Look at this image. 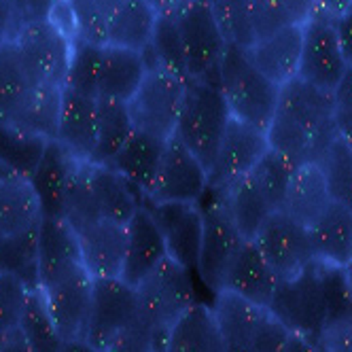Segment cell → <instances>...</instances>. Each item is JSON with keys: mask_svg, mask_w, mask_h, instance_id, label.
Wrapping results in <instances>:
<instances>
[{"mask_svg": "<svg viewBox=\"0 0 352 352\" xmlns=\"http://www.w3.org/2000/svg\"><path fill=\"white\" fill-rule=\"evenodd\" d=\"M270 148L295 164L314 162L338 132L333 125L331 94L293 79L278 91V102L267 128Z\"/></svg>", "mask_w": 352, "mask_h": 352, "instance_id": "cell-1", "label": "cell"}, {"mask_svg": "<svg viewBox=\"0 0 352 352\" xmlns=\"http://www.w3.org/2000/svg\"><path fill=\"white\" fill-rule=\"evenodd\" d=\"M219 87L234 119L267 132L280 87L274 85L265 74L255 68L244 49H225L219 72Z\"/></svg>", "mask_w": 352, "mask_h": 352, "instance_id": "cell-2", "label": "cell"}, {"mask_svg": "<svg viewBox=\"0 0 352 352\" xmlns=\"http://www.w3.org/2000/svg\"><path fill=\"white\" fill-rule=\"evenodd\" d=\"M230 119L232 115L219 85L187 81L174 134L210 170Z\"/></svg>", "mask_w": 352, "mask_h": 352, "instance_id": "cell-3", "label": "cell"}, {"mask_svg": "<svg viewBox=\"0 0 352 352\" xmlns=\"http://www.w3.org/2000/svg\"><path fill=\"white\" fill-rule=\"evenodd\" d=\"M140 320L155 336H166L170 327L197 304L191 270L166 257L136 287Z\"/></svg>", "mask_w": 352, "mask_h": 352, "instance_id": "cell-4", "label": "cell"}, {"mask_svg": "<svg viewBox=\"0 0 352 352\" xmlns=\"http://www.w3.org/2000/svg\"><path fill=\"white\" fill-rule=\"evenodd\" d=\"M187 79L162 64L146 66V74L128 102L134 128L160 140L176 132V121L183 107Z\"/></svg>", "mask_w": 352, "mask_h": 352, "instance_id": "cell-5", "label": "cell"}, {"mask_svg": "<svg viewBox=\"0 0 352 352\" xmlns=\"http://www.w3.org/2000/svg\"><path fill=\"white\" fill-rule=\"evenodd\" d=\"M174 19L183 47L187 79L219 85L221 62L228 43L212 17L208 0H189Z\"/></svg>", "mask_w": 352, "mask_h": 352, "instance_id": "cell-6", "label": "cell"}, {"mask_svg": "<svg viewBox=\"0 0 352 352\" xmlns=\"http://www.w3.org/2000/svg\"><path fill=\"white\" fill-rule=\"evenodd\" d=\"M267 312L285 329H289V333L308 338L316 344L327 324L318 263L314 261L295 274L293 278L280 280L274 291Z\"/></svg>", "mask_w": 352, "mask_h": 352, "instance_id": "cell-7", "label": "cell"}, {"mask_svg": "<svg viewBox=\"0 0 352 352\" xmlns=\"http://www.w3.org/2000/svg\"><path fill=\"white\" fill-rule=\"evenodd\" d=\"M210 199L202 204V248H199L197 276L202 283L217 295L223 289L225 274H228L234 257L246 242L238 228L234 225L228 206H225L221 193L208 191Z\"/></svg>", "mask_w": 352, "mask_h": 352, "instance_id": "cell-8", "label": "cell"}, {"mask_svg": "<svg viewBox=\"0 0 352 352\" xmlns=\"http://www.w3.org/2000/svg\"><path fill=\"white\" fill-rule=\"evenodd\" d=\"M13 45L34 85L64 87L72 54V38L52 19L21 28L15 34Z\"/></svg>", "mask_w": 352, "mask_h": 352, "instance_id": "cell-9", "label": "cell"}, {"mask_svg": "<svg viewBox=\"0 0 352 352\" xmlns=\"http://www.w3.org/2000/svg\"><path fill=\"white\" fill-rule=\"evenodd\" d=\"M250 242L257 246L261 257L280 280L293 278L295 274L314 263L310 230L285 210L272 212Z\"/></svg>", "mask_w": 352, "mask_h": 352, "instance_id": "cell-10", "label": "cell"}, {"mask_svg": "<svg viewBox=\"0 0 352 352\" xmlns=\"http://www.w3.org/2000/svg\"><path fill=\"white\" fill-rule=\"evenodd\" d=\"M208 193V168L199 162L193 151L172 134L164 142L160 170L146 202H189L199 204Z\"/></svg>", "mask_w": 352, "mask_h": 352, "instance_id": "cell-11", "label": "cell"}, {"mask_svg": "<svg viewBox=\"0 0 352 352\" xmlns=\"http://www.w3.org/2000/svg\"><path fill=\"white\" fill-rule=\"evenodd\" d=\"M301 28H304V43H301L297 79L318 91L333 94L348 68L336 34L333 17L316 11L308 21L301 23Z\"/></svg>", "mask_w": 352, "mask_h": 352, "instance_id": "cell-12", "label": "cell"}, {"mask_svg": "<svg viewBox=\"0 0 352 352\" xmlns=\"http://www.w3.org/2000/svg\"><path fill=\"white\" fill-rule=\"evenodd\" d=\"M136 322H140L136 289L121 278H94L91 308L83 340L104 350L117 333Z\"/></svg>", "mask_w": 352, "mask_h": 352, "instance_id": "cell-13", "label": "cell"}, {"mask_svg": "<svg viewBox=\"0 0 352 352\" xmlns=\"http://www.w3.org/2000/svg\"><path fill=\"white\" fill-rule=\"evenodd\" d=\"M270 142L263 130L230 119L223 132L214 162L208 170V191H223L253 170L267 153Z\"/></svg>", "mask_w": 352, "mask_h": 352, "instance_id": "cell-14", "label": "cell"}, {"mask_svg": "<svg viewBox=\"0 0 352 352\" xmlns=\"http://www.w3.org/2000/svg\"><path fill=\"white\" fill-rule=\"evenodd\" d=\"M140 204L157 223L168 257L191 272L197 270L199 248H202V230H204L199 204L146 202V199H140Z\"/></svg>", "mask_w": 352, "mask_h": 352, "instance_id": "cell-15", "label": "cell"}, {"mask_svg": "<svg viewBox=\"0 0 352 352\" xmlns=\"http://www.w3.org/2000/svg\"><path fill=\"white\" fill-rule=\"evenodd\" d=\"M91 291L94 278L85 265L64 274L62 278L49 283L47 287H41L45 306L64 342L83 338L91 308Z\"/></svg>", "mask_w": 352, "mask_h": 352, "instance_id": "cell-16", "label": "cell"}, {"mask_svg": "<svg viewBox=\"0 0 352 352\" xmlns=\"http://www.w3.org/2000/svg\"><path fill=\"white\" fill-rule=\"evenodd\" d=\"M166 257L168 250L157 223L140 204L134 217L125 223V257L119 278L136 289Z\"/></svg>", "mask_w": 352, "mask_h": 352, "instance_id": "cell-17", "label": "cell"}, {"mask_svg": "<svg viewBox=\"0 0 352 352\" xmlns=\"http://www.w3.org/2000/svg\"><path fill=\"white\" fill-rule=\"evenodd\" d=\"M81 259L91 278H119L125 257V225L96 219L74 230Z\"/></svg>", "mask_w": 352, "mask_h": 352, "instance_id": "cell-18", "label": "cell"}, {"mask_svg": "<svg viewBox=\"0 0 352 352\" xmlns=\"http://www.w3.org/2000/svg\"><path fill=\"white\" fill-rule=\"evenodd\" d=\"M56 140L77 162H89L98 140V98L62 89Z\"/></svg>", "mask_w": 352, "mask_h": 352, "instance_id": "cell-19", "label": "cell"}, {"mask_svg": "<svg viewBox=\"0 0 352 352\" xmlns=\"http://www.w3.org/2000/svg\"><path fill=\"white\" fill-rule=\"evenodd\" d=\"M83 265L77 232L64 217H43L38 223V289Z\"/></svg>", "mask_w": 352, "mask_h": 352, "instance_id": "cell-20", "label": "cell"}, {"mask_svg": "<svg viewBox=\"0 0 352 352\" xmlns=\"http://www.w3.org/2000/svg\"><path fill=\"white\" fill-rule=\"evenodd\" d=\"M79 164L83 162L74 160L56 138L47 140L43 155L30 176V183L38 195L43 217H64L68 187Z\"/></svg>", "mask_w": 352, "mask_h": 352, "instance_id": "cell-21", "label": "cell"}, {"mask_svg": "<svg viewBox=\"0 0 352 352\" xmlns=\"http://www.w3.org/2000/svg\"><path fill=\"white\" fill-rule=\"evenodd\" d=\"M301 43H304V28L301 23H291L267 38L255 41L253 47L246 49V56L274 85L283 87L297 79Z\"/></svg>", "mask_w": 352, "mask_h": 352, "instance_id": "cell-22", "label": "cell"}, {"mask_svg": "<svg viewBox=\"0 0 352 352\" xmlns=\"http://www.w3.org/2000/svg\"><path fill=\"white\" fill-rule=\"evenodd\" d=\"M278 283H280V278L274 274V270L261 257L257 246L250 240H246L242 244V248L238 250V255L234 257L228 274H225L221 291L234 293V295L250 301V304L267 310Z\"/></svg>", "mask_w": 352, "mask_h": 352, "instance_id": "cell-23", "label": "cell"}, {"mask_svg": "<svg viewBox=\"0 0 352 352\" xmlns=\"http://www.w3.org/2000/svg\"><path fill=\"white\" fill-rule=\"evenodd\" d=\"M212 310L223 336L225 352H253L257 331L267 310L228 291L214 295Z\"/></svg>", "mask_w": 352, "mask_h": 352, "instance_id": "cell-24", "label": "cell"}, {"mask_svg": "<svg viewBox=\"0 0 352 352\" xmlns=\"http://www.w3.org/2000/svg\"><path fill=\"white\" fill-rule=\"evenodd\" d=\"M314 261L346 267L352 261V210L331 202L310 225Z\"/></svg>", "mask_w": 352, "mask_h": 352, "instance_id": "cell-25", "label": "cell"}, {"mask_svg": "<svg viewBox=\"0 0 352 352\" xmlns=\"http://www.w3.org/2000/svg\"><path fill=\"white\" fill-rule=\"evenodd\" d=\"M164 142L166 140H160L134 128L130 138L125 140L121 151L115 155V160L109 164L134 187L140 199L146 197L151 189H153L160 170V160L164 153Z\"/></svg>", "mask_w": 352, "mask_h": 352, "instance_id": "cell-26", "label": "cell"}, {"mask_svg": "<svg viewBox=\"0 0 352 352\" xmlns=\"http://www.w3.org/2000/svg\"><path fill=\"white\" fill-rule=\"evenodd\" d=\"M43 219L38 195L26 176L0 174V238L21 234Z\"/></svg>", "mask_w": 352, "mask_h": 352, "instance_id": "cell-27", "label": "cell"}, {"mask_svg": "<svg viewBox=\"0 0 352 352\" xmlns=\"http://www.w3.org/2000/svg\"><path fill=\"white\" fill-rule=\"evenodd\" d=\"M87 174L98 217L121 225L128 223L140 208V195L134 191V187L111 166L87 162Z\"/></svg>", "mask_w": 352, "mask_h": 352, "instance_id": "cell-28", "label": "cell"}, {"mask_svg": "<svg viewBox=\"0 0 352 352\" xmlns=\"http://www.w3.org/2000/svg\"><path fill=\"white\" fill-rule=\"evenodd\" d=\"M166 352H225L212 306H191L166 333Z\"/></svg>", "mask_w": 352, "mask_h": 352, "instance_id": "cell-29", "label": "cell"}, {"mask_svg": "<svg viewBox=\"0 0 352 352\" xmlns=\"http://www.w3.org/2000/svg\"><path fill=\"white\" fill-rule=\"evenodd\" d=\"M144 74H146V60L140 52L104 45L98 98L128 104L138 91Z\"/></svg>", "mask_w": 352, "mask_h": 352, "instance_id": "cell-30", "label": "cell"}, {"mask_svg": "<svg viewBox=\"0 0 352 352\" xmlns=\"http://www.w3.org/2000/svg\"><path fill=\"white\" fill-rule=\"evenodd\" d=\"M329 204L331 195L329 189H327V181L320 166L316 162L297 164L287 189L283 210L299 223H304L306 228H310Z\"/></svg>", "mask_w": 352, "mask_h": 352, "instance_id": "cell-31", "label": "cell"}, {"mask_svg": "<svg viewBox=\"0 0 352 352\" xmlns=\"http://www.w3.org/2000/svg\"><path fill=\"white\" fill-rule=\"evenodd\" d=\"M157 26V13L146 0H123L109 15L107 45L144 54Z\"/></svg>", "mask_w": 352, "mask_h": 352, "instance_id": "cell-32", "label": "cell"}, {"mask_svg": "<svg viewBox=\"0 0 352 352\" xmlns=\"http://www.w3.org/2000/svg\"><path fill=\"white\" fill-rule=\"evenodd\" d=\"M217 193H221L228 212L244 240H253L265 219L274 212L261 187L257 185L253 172L244 174L242 179L232 183L228 189Z\"/></svg>", "mask_w": 352, "mask_h": 352, "instance_id": "cell-33", "label": "cell"}, {"mask_svg": "<svg viewBox=\"0 0 352 352\" xmlns=\"http://www.w3.org/2000/svg\"><path fill=\"white\" fill-rule=\"evenodd\" d=\"M62 89L58 85H38L26 98L17 113L5 123L9 128L19 132L34 134L45 140H54L58 132V117H60V100Z\"/></svg>", "mask_w": 352, "mask_h": 352, "instance_id": "cell-34", "label": "cell"}, {"mask_svg": "<svg viewBox=\"0 0 352 352\" xmlns=\"http://www.w3.org/2000/svg\"><path fill=\"white\" fill-rule=\"evenodd\" d=\"M134 132L128 104L98 98V140L89 164L109 166Z\"/></svg>", "mask_w": 352, "mask_h": 352, "instance_id": "cell-35", "label": "cell"}, {"mask_svg": "<svg viewBox=\"0 0 352 352\" xmlns=\"http://www.w3.org/2000/svg\"><path fill=\"white\" fill-rule=\"evenodd\" d=\"M34 87L38 85L30 79L13 41L0 47V125L17 113Z\"/></svg>", "mask_w": 352, "mask_h": 352, "instance_id": "cell-36", "label": "cell"}, {"mask_svg": "<svg viewBox=\"0 0 352 352\" xmlns=\"http://www.w3.org/2000/svg\"><path fill=\"white\" fill-rule=\"evenodd\" d=\"M0 272L17 276L28 289H38V225L0 238Z\"/></svg>", "mask_w": 352, "mask_h": 352, "instance_id": "cell-37", "label": "cell"}, {"mask_svg": "<svg viewBox=\"0 0 352 352\" xmlns=\"http://www.w3.org/2000/svg\"><path fill=\"white\" fill-rule=\"evenodd\" d=\"M17 329L32 352H62L64 348V338L60 336L52 314L45 306L41 289H32L28 293Z\"/></svg>", "mask_w": 352, "mask_h": 352, "instance_id": "cell-38", "label": "cell"}, {"mask_svg": "<svg viewBox=\"0 0 352 352\" xmlns=\"http://www.w3.org/2000/svg\"><path fill=\"white\" fill-rule=\"evenodd\" d=\"M314 162L324 174L331 202L344 204L352 210V146L336 134Z\"/></svg>", "mask_w": 352, "mask_h": 352, "instance_id": "cell-39", "label": "cell"}, {"mask_svg": "<svg viewBox=\"0 0 352 352\" xmlns=\"http://www.w3.org/2000/svg\"><path fill=\"white\" fill-rule=\"evenodd\" d=\"M104 45H94L85 41H72V54L66 70L64 87L98 98L100 91V74H102Z\"/></svg>", "mask_w": 352, "mask_h": 352, "instance_id": "cell-40", "label": "cell"}, {"mask_svg": "<svg viewBox=\"0 0 352 352\" xmlns=\"http://www.w3.org/2000/svg\"><path fill=\"white\" fill-rule=\"evenodd\" d=\"M47 140L34 134L19 132L9 125H0V166L30 179Z\"/></svg>", "mask_w": 352, "mask_h": 352, "instance_id": "cell-41", "label": "cell"}, {"mask_svg": "<svg viewBox=\"0 0 352 352\" xmlns=\"http://www.w3.org/2000/svg\"><path fill=\"white\" fill-rule=\"evenodd\" d=\"M208 5L228 47H238L246 52L255 45L250 0H208Z\"/></svg>", "mask_w": 352, "mask_h": 352, "instance_id": "cell-42", "label": "cell"}, {"mask_svg": "<svg viewBox=\"0 0 352 352\" xmlns=\"http://www.w3.org/2000/svg\"><path fill=\"white\" fill-rule=\"evenodd\" d=\"M295 168H297V164L293 160L278 153V151L267 148V153L259 160V164L250 170L274 212L283 210V206H285L287 189H289Z\"/></svg>", "mask_w": 352, "mask_h": 352, "instance_id": "cell-43", "label": "cell"}, {"mask_svg": "<svg viewBox=\"0 0 352 352\" xmlns=\"http://www.w3.org/2000/svg\"><path fill=\"white\" fill-rule=\"evenodd\" d=\"M318 274H320L324 314H327V324L324 327L340 324V322H350V293H348L346 267L318 263Z\"/></svg>", "mask_w": 352, "mask_h": 352, "instance_id": "cell-44", "label": "cell"}, {"mask_svg": "<svg viewBox=\"0 0 352 352\" xmlns=\"http://www.w3.org/2000/svg\"><path fill=\"white\" fill-rule=\"evenodd\" d=\"M70 15H72V28L74 41H85L94 45H107V15L98 7L96 0H68Z\"/></svg>", "mask_w": 352, "mask_h": 352, "instance_id": "cell-45", "label": "cell"}, {"mask_svg": "<svg viewBox=\"0 0 352 352\" xmlns=\"http://www.w3.org/2000/svg\"><path fill=\"white\" fill-rule=\"evenodd\" d=\"M28 289L17 276L0 272V336L15 331L21 320L23 306H26Z\"/></svg>", "mask_w": 352, "mask_h": 352, "instance_id": "cell-46", "label": "cell"}, {"mask_svg": "<svg viewBox=\"0 0 352 352\" xmlns=\"http://www.w3.org/2000/svg\"><path fill=\"white\" fill-rule=\"evenodd\" d=\"M250 21H253L255 41L267 38L291 23H297L283 0H250Z\"/></svg>", "mask_w": 352, "mask_h": 352, "instance_id": "cell-47", "label": "cell"}, {"mask_svg": "<svg viewBox=\"0 0 352 352\" xmlns=\"http://www.w3.org/2000/svg\"><path fill=\"white\" fill-rule=\"evenodd\" d=\"M104 352H166V336H155L140 320L117 333Z\"/></svg>", "mask_w": 352, "mask_h": 352, "instance_id": "cell-48", "label": "cell"}, {"mask_svg": "<svg viewBox=\"0 0 352 352\" xmlns=\"http://www.w3.org/2000/svg\"><path fill=\"white\" fill-rule=\"evenodd\" d=\"M336 132L352 146V68H346L342 81L331 94Z\"/></svg>", "mask_w": 352, "mask_h": 352, "instance_id": "cell-49", "label": "cell"}, {"mask_svg": "<svg viewBox=\"0 0 352 352\" xmlns=\"http://www.w3.org/2000/svg\"><path fill=\"white\" fill-rule=\"evenodd\" d=\"M7 3L13 11L15 28L19 32L21 28L30 26V23L52 19L58 0H7Z\"/></svg>", "mask_w": 352, "mask_h": 352, "instance_id": "cell-50", "label": "cell"}, {"mask_svg": "<svg viewBox=\"0 0 352 352\" xmlns=\"http://www.w3.org/2000/svg\"><path fill=\"white\" fill-rule=\"evenodd\" d=\"M289 340H291L289 329H285V327L267 312L257 331L253 352H287Z\"/></svg>", "mask_w": 352, "mask_h": 352, "instance_id": "cell-51", "label": "cell"}, {"mask_svg": "<svg viewBox=\"0 0 352 352\" xmlns=\"http://www.w3.org/2000/svg\"><path fill=\"white\" fill-rule=\"evenodd\" d=\"M318 352H352V322L324 327L316 340Z\"/></svg>", "mask_w": 352, "mask_h": 352, "instance_id": "cell-52", "label": "cell"}, {"mask_svg": "<svg viewBox=\"0 0 352 352\" xmlns=\"http://www.w3.org/2000/svg\"><path fill=\"white\" fill-rule=\"evenodd\" d=\"M333 23H336V34L340 41L344 62L348 68H352V7L342 15L333 17Z\"/></svg>", "mask_w": 352, "mask_h": 352, "instance_id": "cell-53", "label": "cell"}, {"mask_svg": "<svg viewBox=\"0 0 352 352\" xmlns=\"http://www.w3.org/2000/svg\"><path fill=\"white\" fill-rule=\"evenodd\" d=\"M15 34H17V28H15L13 11L7 0H0V47L11 43Z\"/></svg>", "mask_w": 352, "mask_h": 352, "instance_id": "cell-54", "label": "cell"}, {"mask_svg": "<svg viewBox=\"0 0 352 352\" xmlns=\"http://www.w3.org/2000/svg\"><path fill=\"white\" fill-rule=\"evenodd\" d=\"M283 5L291 11L297 23L308 21L316 13V0H283Z\"/></svg>", "mask_w": 352, "mask_h": 352, "instance_id": "cell-55", "label": "cell"}, {"mask_svg": "<svg viewBox=\"0 0 352 352\" xmlns=\"http://www.w3.org/2000/svg\"><path fill=\"white\" fill-rule=\"evenodd\" d=\"M0 352H32L28 342L23 340L21 331H9L5 336H0Z\"/></svg>", "mask_w": 352, "mask_h": 352, "instance_id": "cell-56", "label": "cell"}, {"mask_svg": "<svg viewBox=\"0 0 352 352\" xmlns=\"http://www.w3.org/2000/svg\"><path fill=\"white\" fill-rule=\"evenodd\" d=\"M146 3L153 7L157 17H168V15L179 13L189 3V0H146Z\"/></svg>", "mask_w": 352, "mask_h": 352, "instance_id": "cell-57", "label": "cell"}, {"mask_svg": "<svg viewBox=\"0 0 352 352\" xmlns=\"http://www.w3.org/2000/svg\"><path fill=\"white\" fill-rule=\"evenodd\" d=\"M350 7H352V0H316V11L329 17H338Z\"/></svg>", "mask_w": 352, "mask_h": 352, "instance_id": "cell-58", "label": "cell"}, {"mask_svg": "<svg viewBox=\"0 0 352 352\" xmlns=\"http://www.w3.org/2000/svg\"><path fill=\"white\" fill-rule=\"evenodd\" d=\"M287 352H318V350H316V344L310 342L308 338H301V336H293L291 333Z\"/></svg>", "mask_w": 352, "mask_h": 352, "instance_id": "cell-59", "label": "cell"}, {"mask_svg": "<svg viewBox=\"0 0 352 352\" xmlns=\"http://www.w3.org/2000/svg\"><path fill=\"white\" fill-rule=\"evenodd\" d=\"M62 352H104V350H100V348L87 344L83 338H79V340H66Z\"/></svg>", "mask_w": 352, "mask_h": 352, "instance_id": "cell-60", "label": "cell"}, {"mask_svg": "<svg viewBox=\"0 0 352 352\" xmlns=\"http://www.w3.org/2000/svg\"><path fill=\"white\" fill-rule=\"evenodd\" d=\"M96 3H98V7L100 9H102L104 11V15H107V19H109V15L123 3V0H96Z\"/></svg>", "mask_w": 352, "mask_h": 352, "instance_id": "cell-61", "label": "cell"}, {"mask_svg": "<svg viewBox=\"0 0 352 352\" xmlns=\"http://www.w3.org/2000/svg\"><path fill=\"white\" fill-rule=\"evenodd\" d=\"M346 278H348V293H350V322H352V261L346 265Z\"/></svg>", "mask_w": 352, "mask_h": 352, "instance_id": "cell-62", "label": "cell"}, {"mask_svg": "<svg viewBox=\"0 0 352 352\" xmlns=\"http://www.w3.org/2000/svg\"><path fill=\"white\" fill-rule=\"evenodd\" d=\"M5 172H11V170H7L5 166H0V174H5Z\"/></svg>", "mask_w": 352, "mask_h": 352, "instance_id": "cell-63", "label": "cell"}]
</instances>
